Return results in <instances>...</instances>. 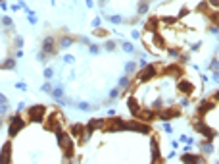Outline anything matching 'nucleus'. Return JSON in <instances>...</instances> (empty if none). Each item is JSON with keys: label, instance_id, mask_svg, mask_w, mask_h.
I'll use <instances>...</instances> for the list:
<instances>
[{"label": "nucleus", "instance_id": "obj_16", "mask_svg": "<svg viewBox=\"0 0 219 164\" xmlns=\"http://www.w3.org/2000/svg\"><path fill=\"white\" fill-rule=\"evenodd\" d=\"M10 160H12V143L8 141V143L4 145V149H2V155H0V162L6 164V162H10Z\"/></svg>", "mask_w": 219, "mask_h": 164}, {"label": "nucleus", "instance_id": "obj_52", "mask_svg": "<svg viewBox=\"0 0 219 164\" xmlns=\"http://www.w3.org/2000/svg\"><path fill=\"white\" fill-rule=\"evenodd\" d=\"M16 58H23V50H21V48H17V52H16Z\"/></svg>", "mask_w": 219, "mask_h": 164}, {"label": "nucleus", "instance_id": "obj_17", "mask_svg": "<svg viewBox=\"0 0 219 164\" xmlns=\"http://www.w3.org/2000/svg\"><path fill=\"white\" fill-rule=\"evenodd\" d=\"M56 42H58V47H60V48H69V47H73L75 39H73V37H69V35H64V37L58 39Z\"/></svg>", "mask_w": 219, "mask_h": 164}, {"label": "nucleus", "instance_id": "obj_40", "mask_svg": "<svg viewBox=\"0 0 219 164\" xmlns=\"http://www.w3.org/2000/svg\"><path fill=\"white\" fill-rule=\"evenodd\" d=\"M14 45H16L17 48H21V47H23V37H16V39H14Z\"/></svg>", "mask_w": 219, "mask_h": 164}, {"label": "nucleus", "instance_id": "obj_34", "mask_svg": "<svg viewBox=\"0 0 219 164\" xmlns=\"http://www.w3.org/2000/svg\"><path fill=\"white\" fill-rule=\"evenodd\" d=\"M64 62L65 64H73L75 62V56H73V54H64Z\"/></svg>", "mask_w": 219, "mask_h": 164}, {"label": "nucleus", "instance_id": "obj_18", "mask_svg": "<svg viewBox=\"0 0 219 164\" xmlns=\"http://www.w3.org/2000/svg\"><path fill=\"white\" fill-rule=\"evenodd\" d=\"M181 160H183V162H196V164H198V162L202 164V162H204V158H202L200 155H190V152H184V155L181 157Z\"/></svg>", "mask_w": 219, "mask_h": 164}, {"label": "nucleus", "instance_id": "obj_24", "mask_svg": "<svg viewBox=\"0 0 219 164\" xmlns=\"http://www.w3.org/2000/svg\"><path fill=\"white\" fill-rule=\"evenodd\" d=\"M136 70H138L136 62H127V64H125V75H133Z\"/></svg>", "mask_w": 219, "mask_h": 164}, {"label": "nucleus", "instance_id": "obj_53", "mask_svg": "<svg viewBox=\"0 0 219 164\" xmlns=\"http://www.w3.org/2000/svg\"><path fill=\"white\" fill-rule=\"evenodd\" d=\"M106 2H110V0H100V4L104 6V4H106Z\"/></svg>", "mask_w": 219, "mask_h": 164}, {"label": "nucleus", "instance_id": "obj_25", "mask_svg": "<svg viewBox=\"0 0 219 164\" xmlns=\"http://www.w3.org/2000/svg\"><path fill=\"white\" fill-rule=\"evenodd\" d=\"M79 110H83V112H92V110H96V106H92V104H88V102H77L75 104Z\"/></svg>", "mask_w": 219, "mask_h": 164}, {"label": "nucleus", "instance_id": "obj_30", "mask_svg": "<svg viewBox=\"0 0 219 164\" xmlns=\"http://www.w3.org/2000/svg\"><path fill=\"white\" fill-rule=\"evenodd\" d=\"M52 87H54V85H52V83H50L48 79H46V83H42V87H40V91H42V93H48V95H50V93H52Z\"/></svg>", "mask_w": 219, "mask_h": 164}, {"label": "nucleus", "instance_id": "obj_13", "mask_svg": "<svg viewBox=\"0 0 219 164\" xmlns=\"http://www.w3.org/2000/svg\"><path fill=\"white\" fill-rule=\"evenodd\" d=\"M138 120H144V122H152V120L156 118V110H152V108H148V110H144V108H140V112L136 114Z\"/></svg>", "mask_w": 219, "mask_h": 164}, {"label": "nucleus", "instance_id": "obj_14", "mask_svg": "<svg viewBox=\"0 0 219 164\" xmlns=\"http://www.w3.org/2000/svg\"><path fill=\"white\" fill-rule=\"evenodd\" d=\"M127 106H129V112L133 114V116H136L138 112H140V104H138V101H136V98L135 97H129V101H127Z\"/></svg>", "mask_w": 219, "mask_h": 164}, {"label": "nucleus", "instance_id": "obj_46", "mask_svg": "<svg viewBox=\"0 0 219 164\" xmlns=\"http://www.w3.org/2000/svg\"><path fill=\"white\" fill-rule=\"evenodd\" d=\"M181 143H192V137H188V135H181Z\"/></svg>", "mask_w": 219, "mask_h": 164}, {"label": "nucleus", "instance_id": "obj_42", "mask_svg": "<svg viewBox=\"0 0 219 164\" xmlns=\"http://www.w3.org/2000/svg\"><path fill=\"white\" fill-rule=\"evenodd\" d=\"M164 131H165V133H173V126H171L169 122H165V124H164Z\"/></svg>", "mask_w": 219, "mask_h": 164}, {"label": "nucleus", "instance_id": "obj_29", "mask_svg": "<svg viewBox=\"0 0 219 164\" xmlns=\"http://www.w3.org/2000/svg\"><path fill=\"white\" fill-rule=\"evenodd\" d=\"M0 23H2L4 27H12V25H14V21H12V17H8V16H2V17H0Z\"/></svg>", "mask_w": 219, "mask_h": 164}, {"label": "nucleus", "instance_id": "obj_15", "mask_svg": "<svg viewBox=\"0 0 219 164\" xmlns=\"http://www.w3.org/2000/svg\"><path fill=\"white\" fill-rule=\"evenodd\" d=\"M150 147H152V160H154V162H161V160H164V158L159 157V143H158V139H156V137L152 139Z\"/></svg>", "mask_w": 219, "mask_h": 164}, {"label": "nucleus", "instance_id": "obj_8", "mask_svg": "<svg viewBox=\"0 0 219 164\" xmlns=\"http://www.w3.org/2000/svg\"><path fill=\"white\" fill-rule=\"evenodd\" d=\"M104 129L110 131V133H112V131H125V120H123V118H112L110 124L106 122Z\"/></svg>", "mask_w": 219, "mask_h": 164}, {"label": "nucleus", "instance_id": "obj_2", "mask_svg": "<svg viewBox=\"0 0 219 164\" xmlns=\"http://www.w3.org/2000/svg\"><path fill=\"white\" fill-rule=\"evenodd\" d=\"M23 127H25V120H23L17 112L14 116H10V126H8V135L10 137H16Z\"/></svg>", "mask_w": 219, "mask_h": 164}, {"label": "nucleus", "instance_id": "obj_48", "mask_svg": "<svg viewBox=\"0 0 219 164\" xmlns=\"http://www.w3.org/2000/svg\"><path fill=\"white\" fill-rule=\"evenodd\" d=\"M85 4L87 8H94V0H85Z\"/></svg>", "mask_w": 219, "mask_h": 164}, {"label": "nucleus", "instance_id": "obj_47", "mask_svg": "<svg viewBox=\"0 0 219 164\" xmlns=\"http://www.w3.org/2000/svg\"><path fill=\"white\" fill-rule=\"evenodd\" d=\"M100 21H102L100 17H94V19H92V27H94V29H96V27H100Z\"/></svg>", "mask_w": 219, "mask_h": 164}, {"label": "nucleus", "instance_id": "obj_4", "mask_svg": "<svg viewBox=\"0 0 219 164\" xmlns=\"http://www.w3.org/2000/svg\"><path fill=\"white\" fill-rule=\"evenodd\" d=\"M194 127H196V131H200V133L206 137V139H210V141H213L215 139V135H217V129H213V127H210L206 122H202V120H198V122H194Z\"/></svg>", "mask_w": 219, "mask_h": 164}, {"label": "nucleus", "instance_id": "obj_20", "mask_svg": "<svg viewBox=\"0 0 219 164\" xmlns=\"http://www.w3.org/2000/svg\"><path fill=\"white\" fill-rule=\"evenodd\" d=\"M159 29V19L158 17H150L146 21V31H158Z\"/></svg>", "mask_w": 219, "mask_h": 164}, {"label": "nucleus", "instance_id": "obj_22", "mask_svg": "<svg viewBox=\"0 0 219 164\" xmlns=\"http://www.w3.org/2000/svg\"><path fill=\"white\" fill-rule=\"evenodd\" d=\"M56 101H60V98H64V87L62 85H56V87H52V93H50Z\"/></svg>", "mask_w": 219, "mask_h": 164}, {"label": "nucleus", "instance_id": "obj_35", "mask_svg": "<svg viewBox=\"0 0 219 164\" xmlns=\"http://www.w3.org/2000/svg\"><path fill=\"white\" fill-rule=\"evenodd\" d=\"M27 19H29V23H31V25L37 23V16H35L33 12H27Z\"/></svg>", "mask_w": 219, "mask_h": 164}, {"label": "nucleus", "instance_id": "obj_11", "mask_svg": "<svg viewBox=\"0 0 219 164\" xmlns=\"http://www.w3.org/2000/svg\"><path fill=\"white\" fill-rule=\"evenodd\" d=\"M85 131H87V129H85V126H83V124H73L71 127H69V131H67V133L71 135L75 141H79L81 137H83V133H85Z\"/></svg>", "mask_w": 219, "mask_h": 164}, {"label": "nucleus", "instance_id": "obj_37", "mask_svg": "<svg viewBox=\"0 0 219 164\" xmlns=\"http://www.w3.org/2000/svg\"><path fill=\"white\" fill-rule=\"evenodd\" d=\"M42 73H44V77H46V79H52V75H54V70H52V68H46V70H44Z\"/></svg>", "mask_w": 219, "mask_h": 164}, {"label": "nucleus", "instance_id": "obj_10", "mask_svg": "<svg viewBox=\"0 0 219 164\" xmlns=\"http://www.w3.org/2000/svg\"><path fill=\"white\" fill-rule=\"evenodd\" d=\"M104 126H106V120H100V118H96V120H90V122L85 126V129L88 131V133H94V131L102 129Z\"/></svg>", "mask_w": 219, "mask_h": 164}, {"label": "nucleus", "instance_id": "obj_27", "mask_svg": "<svg viewBox=\"0 0 219 164\" xmlns=\"http://www.w3.org/2000/svg\"><path fill=\"white\" fill-rule=\"evenodd\" d=\"M119 89H127V87H131V81H129V75H123V77H119Z\"/></svg>", "mask_w": 219, "mask_h": 164}, {"label": "nucleus", "instance_id": "obj_28", "mask_svg": "<svg viewBox=\"0 0 219 164\" xmlns=\"http://www.w3.org/2000/svg\"><path fill=\"white\" fill-rule=\"evenodd\" d=\"M115 48H117V42H115V41H106V42H104V50L113 52Z\"/></svg>", "mask_w": 219, "mask_h": 164}, {"label": "nucleus", "instance_id": "obj_21", "mask_svg": "<svg viewBox=\"0 0 219 164\" xmlns=\"http://www.w3.org/2000/svg\"><path fill=\"white\" fill-rule=\"evenodd\" d=\"M148 8H150V0H140V2H138V6H136V14H138V16L146 14Z\"/></svg>", "mask_w": 219, "mask_h": 164}, {"label": "nucleus", "instance_id": "obj_3", "mask_svg": "<svg viewBox=\"0 0 219 164\" xmlns=\"http://www.w3.org/2000/svg\"><path fill=\"white\" fill-rule=\"evenodd\" d=\"M27 116L31 122H42L46 118V106L44 104H33L27 108Z\"/></svg>", "mask_w": 219, "mask_h": 164}, {"label": "nucleus", "instance_id": "obj_32", "mask_svg": "<svg viewBox=\"0 0 219 164\" xmlns=\"http://www.w3.org/2000/svg\"><path fill=\"white\" fill-rule=\"evenodd\" d=\"M108 19L112 21V23H117V25H119V23H123V21H125V19H123L121 16H110Z\"/></svg>", "mask_w": 219, "mask_h": 164}, {"label": "nucleus", "instance_id": "obj_19", "mask_svg": "<svg viewBox=\"0 0 219 164\" xmlns=\"http://www.w3.org/2000/svg\"><path fill=\"white\" fill-rule=\"evenodd\" d=\"M200 151L204 152V155H212V152H213V143H212L210 139L202 141V143H200Z\"/></svg>", "mask_w": 219, "mask_h": 164}, {"label": "nucleus", "instance_id": "obj_50", "mask_svg": "<svg viewBox=\"0 0 219 164\" xmlns=\"http://www.w3.org/2000/svg\"><path fill=\"white\" fill-rule=\"evenodd\" d=\"M0 104H8V98L4 95H0Z\"/></svg>", "mask_w": 219, "mask_h": 164}, {"label": "nucleus", "instance_id": "obj_1", "mask_svg": "<svg viewBox=\"0 0 219 164\" xmlns=\"http://www.w3.org/2000/svg\"><path fill=\"white\" fill-rule=\"evenodd\" d=\"M158 66L156 64H146V66H142L140 68V72L136 73V81L138 83H146V81H150V79H154L156 75H158Z\"/></svg>", "mask_w": 219, "mask_h": 164}, {"label": "nucleus", "instance_id": "obj_6", "mask_svg": "<svg viewBox=\"0 0 219 164\" xmlns=\"http://www.w3.org/2000/svg\"><path fill=\"white\" fill-rule=\"evenodd\" d=\"M181 112L177 110V108H161V110L156 112V118L161 120V122H169L171 118H177Z\"/></svg>", "mask_w": 219, "mask_h": 164}, {"label": "nucleus", "instance_id": "obj_39", "mask_svg": "<svg viewBox=\"0 0 219 164\" xmlns=\"http://www.w3.org/2000/svg\"><path fill=\"white\" fill-rule=\"evenodd\" d=\"M119 97V89H112L110 91V101H113V98H117Z\"/></svg>", "mask_w": 219, "mask_h": 164}, {"label": "nucleus", "instance_id": "obj_31", "mask_svg": "<svg viewBox=\"0 0 219 164\" xmlns=\"http://www.w3.org/2000/svg\"><path fill=\"white\" fill-rule=\"evenodd\" d=\"M88 50H90V54H94V56H98V54H100V47L98 45H92V42H88Z\"/></svg>", "mask_w": 219, "mask_h": 164}, {"label": "nucleus", "instance_id": "obj_45", "mask_svg": "<svg viewBox=\"0 0 219 164\" xmlns=\"http://www.w3.org/2000/svg\"><path fill=\"white\" fill-rule=\"evenodd\" d=\"M16 89H19V91H27V85L19 81V83H16Z\"/></svg>", "mask_w": 219, "mask_h": 164}, {"label": "nucleus", "instance_id": "obj_36", "mask_svg": "<svg viewBox=\"0 0 219 164\" xmlns=\"http://www.w3.org/2000/svg\"><path fill=\"white\" fill-rule=\"evenodd\" d=\"M48 58H50V56H48V54H46V52H42V50L39 52V56H37V60H39V62H46Z\"/></svg>", "mask_w": 219, "mask_h": 164}, {"label": "nucleus", "instance_id": "obj_33", "mask_svg": "<svg viewBox=\"0 0 219 164\" xmlns=\"http://www.w3.org/2000/svg\"><path fill=\"white\" fill-rule=\"evenodd\" d=\"M167 54H169L171 58H179V54H181V52H179V48H169V50H167Z\"/></svg>", "mask_w": 219, "mask_h": 164}, {"label": "nucleus", "instance_id": "obj_44", "mask_svg": "<svg viewBox=\"0 0 219 164\" xmlns=\"http://www.w3.org/2000/svg\"><path fill=\"white\" fill-rule=\"evenodd\" d=\"M140 35H142V33L138 31V29H133V33H131V37H133V39H140Z\"/></svg>", "mask_w": 219, "mask_h": 164}, {"label": "nucleus", "instance_id": "obj_43", "mask_svg": "<svg viewBox=\"0 0 219 164\" xmlns=\"http://www.w3.org/2000/svg\"><path fill=\"white\" fill-rule=\"evenodd\" d=\"M207 4H210V8L217 10V6H219V0H207Z\"/></svg>", "mask_w": 219, "mask_h": 164}, {"label": "nucleus", "instance_id": "obj_38", "mask_svg": "<svg viewBox=\"0 0 219 164\" xmlns=\"http://www.w3.org/2000/svg\"><path fill=\"white\" fill-rule=\"evenodd\" d=\"M217 58H212V62H210V72H217Z\"/></svg>", "mask_w": 219, "mask_h": 164}, {"label": "nucleus", "instance_id": "obj_26", "mask_svg": "<svg viewBox=\"0 0 219 164\" xmlns=\"http://www.w3.org/2000/svg\"><path fill=\"white\" fill-rule=\"evenodd\" d=\"M0 68H4V70H16V58H8L6 62L0 64Z\"/></svg>", "mask_w": 219, "mask_h": 164}, {"label": "nucleus", "instance_id": "obj_49", "mask_svg": "<svg viewBox=\"0 0 219 164\" xmlns=\"http://www.w3.org/2000/svg\"><path fill=\"white\" fill-rule=\"evenodd\" d=\"M210 33H212V35H215V37H217V25H212V27H210Z\"/></svg>", "mask_w": 219, "mask_h": 164}, {"label": "nucleus", "instance_id": "obj_5", "mask_svg": "<svg viewBox=\"0 0 219 164\" xmlns=\"http://www.w3.org/2000/svg\"><path fill=\"white\" fill-rule=\"evenodd\" d=\"M42 52H46L50 58L58 52V42H56V39H54V37H50V35H48V37H44V41H42Z\"/></svg>", "mask_w": 219, "mask_h": 164}, {"label": "nucleus", "instance_id": "obj_51", "mask_svg": "<svg viewBox=\"0 0 219 164\" xmlns=\"http://www.w3.org/2000/svg\"><path fill=\"white\" fill-rule=\"evenodd\" d=\"M136 66H138V68H142V66H146V60H144V58H140V60H138V64H136Z\"/></svg>", "mask_w": 219, "mask_h": 164}, {"label": "nucleus", "instance_id": "obj_41", "mask_svg": "<svg viewBox=\"0 0 219 164\" xmlns=\"http://www.w3.org/2000/svg\"><path fill=\"white\" fill-rule=\"evenodd\" d=\"M94 35H96V37H108V33H106V31H104V29H98V27H96V31H94Z\"/></svg>", "mask_w": 219, "mask_h": 164}, {"label": "nucleus", "instance_id": "obj_7", "mask_svg": "<svg viewBox=\"0 0 219 164\" xmlns=\"http://www.w3.org/2000/svg\"><path fill=\"white\" fill-rule=\"evenodd\" d=\"M177 89H179V93H183L184 97H188V95H192V93H194V83H192V81H188V79L179 77V81H177Z\"/></svg>", "mask_w": 219, "mask_h": 164}, {"label": "nucleus", "instance_id": "obj_12", "mask_svg": "<svg viewBox=\"0 0 219 164\" xmlns=\"http://www.w3.org/2000/svg\"><path fill=\"white\" fill-rule=\"evenodd\" d=\"M164 73L165 75H173V77H183V68L177 64H171V66H165L164 68Z\"/></svg>", "mask_w": 219, "mask_h": 164}, {"label": "nucleus", "instance_id": "obj_23", "mask_svg": "<svg viewBox=\"0 0 219 164\" xmlns=\"http://www.w3.org/2000/svg\"><path fill=\"white\" fill-rule=\"evenodd\" d=\"M119 47L125 50V52H129V54H133V52H136V48H135V45L133 42H129V41H121L119 42Z\"/></svg>", "mask_w": 219, "mask_h": 164}, {"label": "nucleus", "instance_id": "obj_9", "mask_svg": "<svg viewBox=\"0 0 219 164\" xmlns=\"http://www.w3.org/2000/svg\"><path fill=\"white\" fill-rule=\"evenodd\" d=\"M125 129L129 131H140V133H150V127L140 124L138 120H129V122H125Z\"/></svg>", "mask_w": 219, "mask_h": 164}]
</instances>
